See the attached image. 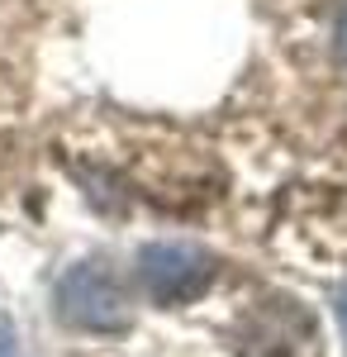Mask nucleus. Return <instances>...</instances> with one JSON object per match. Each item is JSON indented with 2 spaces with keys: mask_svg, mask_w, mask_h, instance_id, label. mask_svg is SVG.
<instances>
[{
  "mask_svg": "<svg viewBox=\"0 0 347 357\" xmlns=\"http://www.w3.org/2000/svg\"><path fill=\"white\" fill-rule=\"evenodd\" d=\"M53 310L67 329L81 333H124L134 324L129 291L105 262H72L53 286Z\"/></svg>",
  "mask_w": 347,
  "mask_h": 357,
  "instance_id": "1",
  "label": "nucleus"
},
{
  "mask_svg": "<svg viewBox=\"0 0 347 357\" xmlns=\"http://www.w3.org/2000/svg\"><path fill=\"white\" fill-rule=\"evenodd\" d=\"M138 286L143 296L162 310H176V305H190L210 291L214 281V257L195 243H143L138 248Z\"/></svg>",
  "mask_w": 347,
  "mask_h": 357,
  "instance_id": "2",
  "label": "nucleus"
},
{
  "mask_svg": "<svg viewBox=\"0 0 347 357\" xmlns=\"http://www.w3.org/2000/svg\"><path fill=\"white\" fill-rule=\"evenodd\" d=\"M333 310H338V329H343V343H347V286L338 291V305Z\"/></svg>",
  "mask_w": 347,
  "mask_h": 357,
  "instance_id": "3",
  "label": "nucleus"
},
{
  "mask_svg": "<svg viewBox=\"0 0 347 357\" xmlns=\"http://www.w3.org/2000/svg\"><path fill=\"white\" fill-rule=\"evenodd\" d=\"M0 357H20L15 353V333L5 329V324H0Z\"/></svg>",
  "mask_w": 347,
  "mask_h": 357,
  "instance_id": "4",
  "label": "nucleus"
},
{
  "mask_svg": "<svg viewBox=\"0 0 347 357\" xmlns=\"http://www.w3.org/2000/svg\"><path fill=\"white\" fill-rule=\"evenodd\" d=\"M338 53L347 57V10H343V20H338Z\"/></svg>",
  "mask_w": 347,
  "mask_h": 357,
  "instance_id": "5",
  "label": "nucleus"
}]
</instances>
